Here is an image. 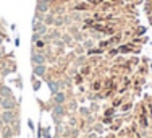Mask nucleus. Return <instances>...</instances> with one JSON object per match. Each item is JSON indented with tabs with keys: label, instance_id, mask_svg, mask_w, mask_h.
Masks as SVG:
<instances>
[{
	"label": "nucleus",
	"instance_id": "f257e3e1",
	"mask_svg": "<svg viewBox=\"0 0 152 138\" xmlns=\"http://www.w3.org/2000/svg\"><path fill=\"white\" fill-rule=\"evenodd\" d=\"M0 106L3 107V110H13L15 106H16V101H15L13 96H8V98H3V101H2Z\"/></svg>",
	"mask_w": 152,
	"mask_h": 138
},
{
	"label": "nucleus",
	"instance_id": "f03ea898",
	"mask_svg": "<svg viewBox=\"0 0 152 138\" xmlns=\"http://www.w3.org/2000/svg\"><path fill=\"white\" fill-rule=\"evenodd\" d=\"M2 120H3V123H13L15 122V119H16V115H15V112H13V110H3V114L2 115Z\"/></svg>",
	"mask_w": 152,
	"mask_h": 138
},
{
	"label": "nucleus",
	"instance_id": "7ed1b4c3",
	"mask_svg": "<svg viewBox=\"0 0 152 138\" xmlns=\"http://www.w3.org/2000/svg\"><path fill=\"white\" fill-rule=\"evenodd\" d=\"M54 119H55V122L57 123H60V117H63V114H65V109L62 107V104H57L54 107Z\"/></svg>",
	"mask_w": 152,
	"mask_h": 138
},
{
	"label": "nucleus",
	"instance_id": "20e7f679",
	"mask_svg": "<svg viewBox=\"0 0 152 138\" xmlns=\"http://www.w3.org/2000/svg\"><path fill=\"white\" fill-rule=\"evenodd\" d=\"M46 72H47L46 65H36V67H34V75H37V77H44Z\"/></svg>",
	"mask_w": 152,
	"mask_h": 138
},
{
	"label": "nucleus",
	"instance_id": "39448f33",
	"mask_svg": "<svg viewBox=\"0 0 152 138\" xmlns=\"http://www.w3.org/2000/svg\"><path fill=\"white\" fill-rule=\"evenodd\" d=\"M33 62H34L36 65H44L46 58H44L42 54H36V52H34V54H33Z\"/></svg>",
	"mask_w": 152,
	"mask_h": 138
},
{
	"label": "nucleus",
	"instance_id": "423d86ee",
	"mask_svg": "<svg viewBox=\"0 0 152 138\" xmlns=\"http://www.w3.org/2000/svg\"><path fill=\"white\" fill-rule=\"evenodd\" d=\"M65 99H67V96H65L62 91H58L57 94H54V101H55V104H63Z\"/></svg>",
	"mask_w": 152,
	"mask_h": 138
},
{
	"label": "nucleus",
	"instance_id": "0eeeda50",
	"mask_svg": "<svg viewBox=\"0 0 152 138\" xmlns=\"http://www.w3.org/2000/svg\"><path fill=\"white\" fill-rule=\"evenodd\" d=\"M58 86H60L58 81H49V89H50L52 94H57L58 93Z\"/></svg>",
	"mask_w": 152,
	"mask_h": 138
},
{
	"label": "nucleus",
	"instance_id": "6e6552de",
	"mask_svg": "<svg viewBox=\"0 0 152 138\" xmlns=\"http://www.w3.org/2000/svg\"><path fill=\"white\" fill-rule=\"evenodd\" d=\"M0 94H2L3 98H8V96H12V89H10L8 86H0Z\"/></svg>",
	"mask_w": 152,
	"mask_h": 138
},
{
	"label": "nucleus",
	"instance_id": "1a4fd4ad",
	"mask_svg": "<svg viewBox=\"0 0 152 138\" xmlns=\"http://www.w3.org/2000/svg\"><path fill=\"white\" fill-rule=\"evenodd\" d=\"M37 10H39V12H47V2L39 0V3H37Z\"/></svg>",
	"mask_w": 152,
	"mask_h": 138
},
{
	"label": "nucleus",
	"instance_id": "9d476101",
	"mask_svg": "<svg viewBox=\"0 0 152 138\" xmlns=\"http://www.w3.org/2000/svg\"><path fill=\"white\" fill-rule=\"evenodd\" d=\"M2 135H3V138H10V137H12V129H10V127H7V129L3 130Z\"/></svg>",
	"mask_w": 152,
	"mask_h": 138
},
{
	"label": "nucleus",
	"instance_id": "9b49d317",
	"mask_svg": "<svg viewBox=\"0 0 152 138\" xmlns=\"http://www.w3.org/2000/svg\"><path fill=\"white\" fill-rule=\"evenodd\" d=\"M39 36H41L39 33H36V34H34V36H33V42H36V41L39 39Z\"/></svg>",
	"mask_w": 152,
	"mask_h": 138
},
{
	"label": "nucleus",
	"instance_id": "f8f14e48",
	"mask_svg": "<svg viewBox=\"0 0 152 138\" xmlns=\"http://www.w3.org/2000/svg\"><path fill=\"white\" fill-rule=\"evenodd\" d=\"M94 130H96V132H102V125H96Z\"/></svg>",
	"mask_w": 152,
	"mask_h": 138
},
{
	"label": "nucleus",
	"instance_id": "ddd939ff",
	"mask_svg": "<svg viewBox=\"0 0 152 138\" xmlns=\"http://www.w3.org/2000/svg\"><path fill=\"white\" fill-rule=\"evenodd\" d=\"M2 123H3V120H2V117H0V129H2Z\"/></svg>",
	"mask_w": 152,
	"mask_h": 138
},
{
	"label": "nucleus",
	"instance_id": "4468645a",
	"mask_svg": "<svg viewBox=\"0 0 152 138\" xmlns=\"http://www.w3.org/2000/svg\"><path fill=\"white\" fill-rule=\"evenodd\" d=\"M2 101H3V96H2V94H0V104H2Z\"/></svg>",
	"mask_w": 152,
	"mask_h": 138
},
{
	"label": "nucleus",
	"instance_id": "2eb2a0df",
	"mask_svg": "<svg viewBox=\"0 0 152 138\" xmlns=\"http://www.w3.org/2000/svg\"><path fill=\"white\" fill-rule=\"evenodd\" d=\"M89 138H97V137H96V135H91V137H89Z\"/></svg>",
	"mask_w": 152,
	"mask_h": 138
},
{
	"label": "nucleus",
	"instance_id": "dca6fc26",
	"mask_svg": "<svg viewBox=\"0 0 152 138\" xmlns=\"http://www.w3.org/2000/svg\"><path fill=\"white\" fill-rule=\"evenodd\" d=\"M44 2H50V0H44Z\"/></svg>",
	"mask_w": 152,
	"mask_h": 138
},
{
	"label": "nucleus",
	"instance_id": "f3484780",
	"mask_svg": "<svg viewBox=\"0 0 152 138\" xmlns=\"http://www.w3.org/2000/svg\"><path fill=\"white\" fill-rule=\"evenodd\" d=\"M0 42H2V39H0Z\"/></svg>",
	"mask_w": 152,
	"mask_h": 138
},
{
	"label": "nucleus",
	"instance_id": "a211bd4d",
	"mask_svg": "<svg viewBox=\"0 0 152 138\" xmlns=\"http://www.w3.org/2000/svg\"><path fill=\"white\" fill-rule=\"evenodd\" d=\"M0 81H2V78H0Z\"/></svg>",
	"mask_w": 152,
	"mask_h": 138
},
{
	"label": "nucleus",
	"instance_id": "6ab92c4d",
	"mask_svg": "<svg viewBox=\"0 0 152 138\" xmlns=\"http://www.w3.org/2000/svg\"><path fill=\"white\" fill-rule=\"evenodd\" d=\"M147 138H151V137H147Z\"/></svg>",
	"mask_w": 152,
	"mask_h": 138
}]
</instances>
